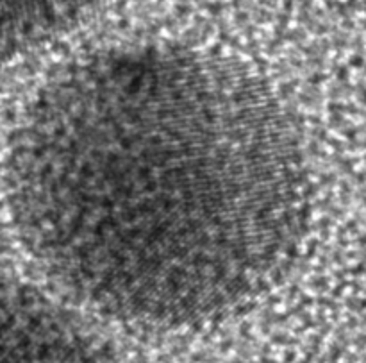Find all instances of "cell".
I'll list each match as a JSON object with an SVG mask.
<instances>
[{"instance_id":"obj_1","label":"cell","mask_w":366,"mask_h":363,"mask_svg":"<svg viewBox=\"0 0 366 363\" xmlns=\"http://www.w3.org/2000/svg\"><path fill=\"white\" fill-rule=\"evenodd\" d=\"M22 240L70 294L143 326L207 324L289 270L309 220L304 147L254 68L168 43L68 63L13 134Z\"/></svg>"},{"instance_id":"obj_2","label":"cell","mask_w":366,"mask_h":363,"mask_svg":"<svg viewBox=\"0 0 366 363\" xmlns=\"http://www.w3.org/2000/svg\"><path fill=\"white\" fill-rule=\"evenodd\" d=\"M0 363L120 361L59 301L0 274Z\"/></svg>"},{"instance_id":"obj_3","label":"cell","mask_w":366,"mask_h":363,"mask_svg":"<svg viewBox=\"0 0 366 363\" xmlns=\"http://www.w3.org/2000/svg\"><path fill=\"white\" fill-rule=\"evenodd\" d=\"M98 0H0V63L59 36Z\"/></svg>"}]
</instances>
